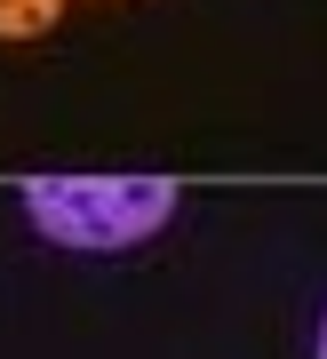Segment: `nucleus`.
I'll return each instance as SVG.
<instances>
[{
  "mask_svg": "<svg viewBox=\"0 0 327 359\" xmlns=\"http://www.w3.org/2000/svg\"><path fill=\"white\" fill-rule=\"evenodd\" d=\"M56 8H64V0H0V40H32V32H48Z\"/></svg>",
  "mask_w": 327,
  "mask_h": 359,
  "instance_id": "f03ea898",
  "label": "nucleus"
},
{
  "mask_svg": "<svg viewBox=\"0 0 327 359\" xmlns=\"http://www.w3.org/2000/svg\"><path fill=\"white\" fill-rule=\"evenodd\" d=\"M25 216L56 248L112 256V248L152 240V231L176 216V184L168 176H32L25 184Z\"/></svg>",
  "mask_w": 327,
  "mask_h": 359,
  "instance_id": "f257e3e1",
  "label": "nucleus"
},
{
  "mask_svg": "<svg viewBox=\"0 0 327 359\" xmlns=\"http://www.w3.org/2000/svg\"><path fill=\"white\" fill-rule=\"evenodd\" d=\"M319 359H327V320H319Z\"/></svg>",
  "mask_w": 327,
  "mask_h": 359,
  "instance_id": "7ed1b4c3",
  "label": "nucleus"
}]
</instances>
